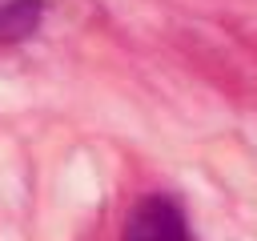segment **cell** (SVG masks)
Here are the masks:
<instances>
[{
    "mask_svg": "<svg viewBox=\"0 0 257 241\" xmlns=\"http://www.w3.org/2000/svg\"><path fill=\"white\" fill-rule=\"evenodd\" d=\"M120 241H189V225H185V213L173 197H141L124 221V233Z\"/></svg>",
    "mask_w": 257,
    "mask_h": 241,
    "instance_id": "1",
    "label": "cell"
},
{
    "mask_svg": "<svg viewBox=\"0 0 257 241\" xmlns=\"http://www.w3.org/2000/svg\"><path fill=\"white\" fill-rule=\"evenodd\" d=\"M44 0H0V44H20L36 32Z\"/></svg>",
    "mask_w": 257,
    "mask_h": 241,
    "instance_id": "2",
    "label": "cell"
}]
</instances>
